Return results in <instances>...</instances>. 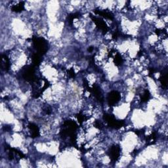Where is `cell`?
Returning a JSON list of instances; mask_svg holds the SVG:
<instances>
[{
  "label": "cell",
  "mask_w": 168,
  "mask_h": 168,
  "mask_svg": "<svg viewBox=\"0 0 168 168\" xmlns=\"http://www.w3.org/2000/svg\"><path fill=\"white\" fill-rule=\"evenodd\" d=\"M33 44L37 51V53L39 55H44L47 51V42L44 38L34 37L33 38Z\"/></svg>",
  "instance_id": "obj_1"
},
{
  "label": "cell",
  "mask_w": 168,
  "mask_h": 168,
  "mask_svg": "<svg viewBox=\"0 0 168 168\" xmlns=\"http://www.w3.org/2000/svg\"><path fill=\"white\" fill-rule=\"evenodd\" d=\"M22 76L28 81H33L35 80L34 69L32 66H27L24 69L22 72Z\"/></svg>",
  "instance_id": "obj_2"
},
{
  "label": "cell",
  "mask_w": 168,
  "mask_h": 168,
  "mask_svg": "<svg viewBox=\"0 0 168 168\" xmlns=\"http://www.w3.org/2000/svg\"><path fill=\"white\" fill-rule=\"evenodd\" d=\"M120 156V148L117 145H114L110 149V157L112 161L116 162Z\"/></svg>",
  "instance_id": "obj_3"
},
{
  "label": "cell",
  "mask_w": 168,
  "mask_h": 168,
  "mask_svg": "<svg viewBox=\"0 0 168 168\" xmlns=\"http://www.w3.org/2000/svg\"><path fill=\"white\" fill-rule=\"evenodd\" d=\"M119 99H120V95L118 92L114 91V92H110L108 95V102L110 105L113 106V105L116 104L119 101Z\"/></svg>",
  "instance_id": "obj_4"
},
{
  "label": "cell",
  "mask_w": 168,
  "mask_h": 168,
  "mask_svg": "<svg viewBox=\"0 0 168 168\" xmlns=\"http://www.w3.org/2000/svg\"><path fill=\"white\" fill-rule=\"evenodd\" d=\"M29 128L30 129L33 137H36L39 135V129H38L37 126H36L33 123H30L29 125Z\"/></svg>",
  "instance_id": "obj_5"
},
{
  "label": "cell",
  "mask_w": 168,
  "mask_h": 168,
  "mask_svg": "<svg viewBox=\"0 0 168 168\" xmlns=\"http://www.w3.org/2000/svg\"><path fill=\"white\" fill-rule=\"evenodd\" d=\"M161 84L164 87L166 88L167 85V70L166 69L163 71V73L162 74V76L160 78Z\"/></svg>",
  "instance_id": "obj_6"
},
{
  "label": "cell",
  "mask_w": 168,
  "mask_h": 168,
  "mask_svg": "<svg viewBox=\"0 0 168 168\" xmlns=\"http://www.w3.org/2000/svg\"><path fill=\"white\" fill-rule=\"evenodd\" d=\"M24 9V4L23 2H20L18 3L17 5H15V6H13L12 7V10L13 11H15L16 13H19L21 12Z\"/></svg>",
  "instance_id": "obj_7"
},
{
  "label": "cell",
  "mask_w": 168,
  "mask_h": 168,
  "mask_svg": "<svg viewBox=\"0 0 168 168\" xmlns=\"http://www.w3.org/2000/svg\"><path fill=\"white\" fill-rule=\"evenodd\" d=\"M149 97H150L149 92H148V90H146L145 92H144L143 97H141V100L143 102H146L148 100V99H149Z\"/></svg>",
  "instance_id": "obj_8"
}]
</instances>
